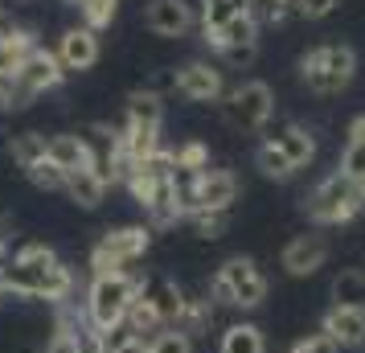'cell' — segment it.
I'll use <instances>...</instances> for the list:
<instances>
[{"label":"cell","mask_w":365,"mask_h":353,"mask_svg":"<svg viewBox=\"0 0 365 353\" xmlns=\"http://www.w3.org/2000/svg\"><path fill=\"white\" fill-rule=\"evenodd\" d=\"M46 300L53 308L70 304L74 296V271L46 247V242H25L17 255L4 259V292L0 300Z\"/></svg>","instance_id":"obj_1"},{"label":"cell","mask_w":365,"mask_h":353,"mask_svg":"<svg viewBox=\"0 0 365 353\" xmlns=\"http://www.w3.org/2000/svg\"><path fill=\"white\" fill-rule=\"evenodd\" d=\"M210 300H214V308H242V312H255V308L267 300V275L259 271L255 259L234 255V259H226V263L214 271V280H210Z\"/></svg>","instance_id":"obj_2"},{"label":"cell","mask_w":365,"mask_h":353,"mask_svg":"<svg viewBox=\"0 0 365 353\" xmlns=\"http://www.w3.org/2000/svg\"><path fill=\"white\" fill-rule=\"evenodd\" d=\"M353 74H357V53L353 46L345 41H329V46H316L299 58V78L304 86L320 95V99H332V95H341L349 83H353Z\"/></svg>","instance_id":"obj_3"},{"label":"cell","mask_w":365,"mask_h":353,"mask_svg":"<svg viewBox=\"0 0 365 353\" xmlns=\"http://www.w3.org/2000/svg\"><path fill=\"white\" fill-rule=\"evenodd\" d=\"M135 296H140V280L128 275V271H119V275H91L83 312L91 324H99L103 333H107V329L123 324V317H128V308H132Z\"/></svg>","instance_id":"obj_4"},{"label":"cell","mask_w":365,"mask_h":353,"mask_svg":"<svg viewBox=\"0 0 365 353\" xmlns=\"http://www.w3.org/2000/svg\"><path fill=\"white\" fill-rule=\"evenodd\" d=\"M365 210V189L353 185L341 173H329L320 185L304 198V214L316 222V226H345Z\"/></svg>","instance_id":"obj_5"},{"label":"cell","mask_w":365,"mask_h":353,"mask_svg":"<svg viewBox=\"0 0 365 353\" xmlns=\"http://www.w3.org/2000/svg\"><path fill=\"white\" fill-rule=\"evenodd\" d=\"M152 235H156V230H152L148 222L103 230V238L91 247V275H119V271H128L135 259L148 255Z\"/></svg>","instance_id":"obj_6"},{"label":"cell","mask_w":365,"mask_h":353,"mask_svg":"<svg viewBox=\"0 0 365 353\" xmlns=\"http://www.w3.org/2000/svg\"><path fill=\"white\" fill-rule=\"evenodd\" d=\"M222 116L238 132H263L267 123H271V116H275V91L263 78L238 83L234 91L222 95Z\"/></svg>","instance_id":"obj_7"},{"label":"cell","mask_w":365,"mask_h":353,"mask_svg":"<svg viewBox=\"0 0 365 353\" xmlns=\"http://www.w3.org/2000/svg\"><path fill=\"white\" fill-rule=\"evenodd\" d=\"M62 83H66V70L58 62V53L46 50V46H37V50L25 58L21 74L13 78V99H17V107H25L29 99L50 95V91H58Z\"/></svg>","instance_id":"obj_8"},{"label":"cell","mask_w":365,"mask_h":353,"mask_svg":"<svg viewBox=\"0 0 365 353\" xmlns=\"http://www.w3.org/2000/svg\"><path fill=\"white\" fill-rule=\"evenodd\" d=\"M177 95L189 99V103H222L226 78H222V70H217L214 62L193 58V62H185V66L177 70Z\"/></svg>","instance_id":"obj_9"},{"label":"cell","mask_w":365,"mask_h":353,"mask_svg":"<svg viewBox=\"0 0 365 353\" xmlns=\"http://www.w3.org/2000/svg\"><path fill=\"white\" fill-rule=\"evenodd\" d=\"M329 263V238L324 235H296L287 247L279 251V267L292 275V280H308Z\"/></svg>","instance_id":"obj_10"},{"label":"cell","mask_w":365,"mask_h":353,"mask_svg":"<svg viewBox=\"0 0 365 353\" xmlns=\"http://www.w3.org/2000/svg\"><path fill=\"white\" fill-rule=\"evenodd\" d=\"M58 62H62V70L66 74H83V70H91L95 62H99V34L95 29H86V25H70L66 34L58 37Z\"/></svg>","instance_id":"obj_11"},{"label":"cell","mask_w":365,"mask_h":353,"mask_svg":"<svg viewBox=\"0 0 365 353\" xmlns=\"http://www.w3.org/2000/svg\"><path fill=\"white\" fill-rule=\"evenodd\" d=\"M144 25L156 37H185L197 25V13L189 0H148L144 9Z\"/></svg>","instance_id":"obj_12"},{"label":"cell","mask_w":365,"mask_h":353,"mask_svg":"<svg viewBox=\"0 0 365 353\" xmlns=\"http://www.w3.org/2000/svg\"><path fill=\"white\" fill-rule=\"evenodd\" d=\"M238 177H234L230 168H205L197 173V193H193V214L197 210H230L238 202Z\"/></svg>","instance_id":"obj_13"},{"label":"cell","mask_w":365,"mask_h":353,"mask_svg":"<svg viewBox=\"0 0 365 353\" xmlns=\"http://www.w3.org/2000/svg\"><path fill=\"white\" fill-rule=\"evenodd\" d=\"M37 50V34L34 29H21V25H9L0 29V83H13L25 66V58Z\"/></svg>","instance_id":"obj_14"},{"label":"cell","mask_w":365,"mask_h":353,"mask_svg":"<svg viewBox=\"0 0 365 353\" xmlns=\"http://www.w3.org/2000/svg\"><path fill=\"white\" fill-rule=\"evenodd\" d=\"M320 333H329L341 349H361L365 345V308H336L332 304L324 320H320Z\"/></svg>","instance_id":"obj_15"},{"label":"cell","mask_w":365,"mask_h":353,"mask_svg":"<svg viewBox=\"0 0 365 353\" xmlns=\"http://www.w3.org/2000/svg\"><path fill=\"white\" fill-rule=\"evenodd\" d=\"M140 296L160 312V320L165 324H177V317H181V304H185V287L177 284V280H168V275H144L140 280Z\"/></svg>","instance_id":"obj_16"},{"label":"cell","mask_w":365,"mask_h":353,"mask_svg":"<svg viewBox=\"0 0 365 353\" xmlns=\"http://www.w3.org/2000/svg\"><path fill=\"white\" fill-rule=\"evenodd\" d=\"M267 140H271V144H275L287 160H292V168H296V173H299V168H308L316 160V135L308 132L304 123H279V128L267 135Z\"/></svg>","instance_id":"obj_17"},{"label":"cell","mask_w":365,"mask_h":353,"mask_svg":"<svg viewBox=\"0 0 365 353\" xmlns=\"http://www.w3.org/2000/svg\"><path fill=\"white\" fill-rule=\"evenodd\" d=\"M66 193L74 205H83V210H99L103 198H107V181H103L95 168L86 165V168H70L66 173Z\"/></svg>","instance_id":"obj_18"},{"label":"cell","mask_w":365,"mask_h":353,"mask_svg":"<svg viewBox=\"0 0 365 353\" xmlns=\"http://www.w3.org/2000/svg\"><path fill=\"white\" fill-rule=\"evenodd\" d=\"M123 123H135V128H160L165 123V99L148 91V86H140L128 95L123 103Z\"/></svg>","instance_id":"obj_19"},{"label":"cell","mask_w":365,"mask_h":353,"mask_svg":"<svg viewBox=\"0 0 365 353\" xmlns=\"http://www.w3.org/2000/svg\"><path fill=\"white\" fill-rule=\"evenodd\" d=\"M46 156L53 165L70 173V168H86L91 165V152H86L83 135L78 132H58V135H46Z\"/></svg>","instance_id":"obj_20"},{"label":"cell","mask_w":365,"mask_h":353,"mask_svg":"<svg viewBox=\"0 0 365 353\" xmlns=\"http://www.w3.org/2000/svg\"><path fill=\"white\" fill-rule=\"evenodd\" d=\"M329 296L336 308H365V271L361 267H341L332 275Z\"/></svg>","instance_id":"obj_21"},{"label":"cell","mask_w":365,"mask_h":353,"mask_svg":"<svg viewBox=\"0 0 365 353\" xmlns=\"http://www.w3.org/2000/svg\"><path fill=\"white\" fill-rule=\"evenodd\" d=\"M217 353H267V337L259 324H250V320H238L230 324L222 341H217Z\"/></svg>","instance_id":"obj_22"},{"label":"cell","mask_w":365,"mask_h":353,"mask_svg":"<svg viewBox=\"0 0 365 353\" xmlns=\"http://www.w3.org/2000/svg\"><path fill=\"white\" fill-rule=\"evenodd\" d=\"M119 140H123V152H128V160H148L156 152L165 148L160 144V128H135V123H123L119 128Z\"/></svg>","instance_id":"obj_23"},{"label":"cell","mask_w":365,"mask_h":353,"mask_svg":"<svg viewBox=\"0 0 365 353\" xmlns=\"http://www.w3.org/2000/svg\"><path fill=\"white\" fill-rule=\"evenodd\" d=\"M210 320H214V300L205 296H189L185 292V304H181V317H177V324L173 329H181L185 337H201V333H210Z\"/></svg>","instance_id":"obj_24"},{"label":"cell","mask_w":365,"mask_h":353,"mask_svg":"<svg viewBox=\"0 0 365 353\" xmlns=\"http://www.w3.org/2000/svg\"><path fill=\"white\" fill-rule=\"evenodd\" d=\"M123 329L132 337H144V341H152V337L160 333V329H168L165 320H160V312L152 308L144 296H135L132 300V308H128V317H123Z\"/></svg>","instance_id":"obj_25"},{"label":"cell","mask_w":365,"mask_h":353,"mask_svg":"<svg viewBox=\"0 0 365 353\" xmlns=\"http://www.w3.org/2000/svg\"><path fill=\"white\" fill-rule=\"evenodd\" d=\"M9 156H13V165H17L21 173H29L37 160H46V135H41V132L9 135Z\"/></svg>","instance_id":"obj_26"},{"label":"cell","mask_w":365,"mask_h":353,"mask_svg":"<svg viewBox=\"0 0 365 353\" xmlns=\"http://www.w3.org/2000/svg\"><path fill=\"white\" fill-rule=\"evenodd\" d=\"M255 168H259L263 177H271V181H292V177H296L292 160H287L271 140H259V148H255Z\"/></svg>","instance_id":"obj_27"},{"label":"cell","mask_w":365,"mask_h":353,"mask_svg":"<svg viewBox=\"0 0 365 353\" xmlns=\"http://www.w3.org/2000/svg\"><path fill=\"white\" fill-rule=\"evenodd\" d=\"M185 222L193 226V235L197 238L217 242V238L226 235V226H230V210H197V214H189Z\"/></svg>","instance_id":"obj_28"},{"label":"cell","mask_w":365,"mask_h":353,"mask_svg":"<svg viewBox=\"0 0 365 353\" xmlns=\"http://www.w3.org/2000/svg\"><path fill=\"white\" fill-rule=\"evenodd\" d=\"M119 13V0H78V17H83L86 29H107Z\"/></svg>","instance_id":"obj_29"},{"label":"cell","mask_w":365,"mask_h":353,"mask_svg":"<svg viewBox=\"0 0 365 353\" xmlns=\"http://www.w3.org/2000/svg\"><path fill=\"white\" fill-rule=\"evenodd\" d=\"M173 165L189 168V173H205V168H210V144H201V140L177 144V148H173Z\"/></svg>","instance_id":"obj_30"},{"label":"cell","mask_w":365,"mask_h":353,"mask_svg":"<svg viewBox=\"0 0 365 353\" xmlns=\"http://www.w3.org/2000/svg\"><path fill=\"white\" fill-rule=\"evenodd\" d=\"M25 177H29L37 189H46V193H62V189H66V173L53 165L50 156H46V160H37V165L25 173Z\"/></svg>","instance_id":"obj_31"},{"label":"cell","mask_w":365,"mask_h":353,"mask_svg":"<svg viewBox=\"0 0 365 353\" xmlns=\"http://www.w3.org/2000/svg\"><path fill=\"white\" fill-rule=\"evenodd\" d=\"M336 173L349 177L353 185H365V144H349V140H345V152H341Z\"/></svg>","instance_id":"obj_32"},{"label":"cell","mask_w":365,"mask_h":353,"mask_svg":"<svg viewBox=\"0 0 365 353\" xmlns=\"http://www.w3.org/2000/svg\"><path fill=\"white\" fill-rule=\"evenodd\" d=\"M148 345H152V353H193V337H185L181 329L168 324V329H160V333L152 337Z\"/></svg>","instance_id":"obj_33"},{"label":"cell","mask_w":365,"mask_h":353,"mask_svg":"<svg viewBox=\"0 0 365 353\" xmlns=\"http://www.w3.org/2000/svg\"><path fill=\"white\" fill-rule=\"evenodd\" d=\"M287 353H345V349H341L329 333H308V337H299Z\"/></svg>","instance_id":"obj_34"},{"label":"cell","mask_w":365,"mask_h":353,"mask_svg":"<svg viewBox=\"0 0 365 353\" xmlns=\"http://www.w3.org/2000/svg\"><path fill=\"white\" fill-rule=\"evenodd\" d=\"M217 58L230 70H247V66H255V58H259V41H255V46H226Z\"/></svg>","instance_id":"obj_35"},{"label":"cell","mask_w":365,"mask_h":353,"mask_svg":"<svg viewBox=\"0 0 365 353\" xmlns=\"http://www.w3.org/2000/svg\"><path fill=\"white\" fill-rule=\"evenodd\" d=\"M336 9H341V0H299V4H296V17L324 21L329 13H336Z\"/></svg>","instance_id":"obj_36"},{"label":"cell","mask_w":365,"mask_h":353,"mask_svg":"<svg viewBox=\"0 0 365 353\" xmlns=\"http://www.w3.org/2000/svg\"><path fill=\"white\" fill-rule=\"evenodd\" d=\"M46 353H83V349H78V341H74L70 329H53V337L46 341Z\"/></svg>","instance_id":"obj_37"},{"label":"cell","mask_w":365,"mask_h":353,"mask_svg":"<svg viewBox=\"0 0 365 353\" xmlns=\"http://www.w3.org/2000/svg\"><path fill=\"white\" fill-rule=\"evenodd\" d=\"M17 111V99H13V83H0V119Z\"/></svg>","instance_id":"obj_38"},{"label":"cell","mask_w":365,"mask_h":353,"mask_svg":"<svg viewBox=\"0 0 365 353\" xmlns=\"http://www.w3.org/2000/svg\"><path fill=\"white\" fill-rule=\"evenodd\" d=\"M345 135H349V144H365V111L349 119V132Z\"/></svg>","instance_id":"obj_39"},{"label":"cell","mask_w":365,"mask_h":353,"mask_svg":"<svg viewBox=\"0 0 365 353\" xmlns=\"http://www.w3.org/2000/svg\"><path fill=\"white\" fill-rule=\"evenodd\" d=\"M111 353H152V345L144 341V337H128L123 345H115Z\"/></svg>","instance_id":"obj_40"},{"label":"cell","mask_w":365,"mask_h":353,"mask_svg":"<svg viewBox=\"0 0 365 353\" xmlns=\"http://www.w3.org/2000/svg\"><path fill=\"white\" fill-rule=\"evenodd\" d=\"M234 4V13H255V17H259V4H263V0H230Z\"/></svg>","instance_id":"obj_41"},{"label":"cell","mask_w":365,"mask_h":353,"mask_svg":"<svg viewBox=\"0 0 365 353\" xmlns=\"http://www.w3.org/2000/svg\"><path fill=\"white\" fill-rule=\"evenodd\" d=\"M197 4H201V9H210V4H217V0H197Z\"/></svg>","instance_id":"obj_42"},{"label":"cell","mask_w":365,"mask_h":353,"mask_svg":"<svg viewBox=\"0 0 365 353\" xmlns=\"http://www.w3.org/2000/svg\"><path fill=\"white\" fill-rule=\"evenodd\" d=\"M66 4H74V9H78V0H66Z\"/></svg>","instance_id":"obj_43"},{"label":"cell","mask_w":365,"mask_h":353,"mask_svg":"<svg viewBox=\"0 0 365 353\" xmlns=\"http://www.w3.org/2000/svg\"><path fill=\"white\" fill-rule=\"evenodd\" d=\"M361 189H365V185H361Z\"/></svg>","instance_id":"obj_44"}]
</instances>
